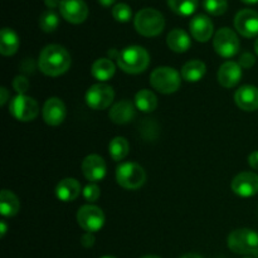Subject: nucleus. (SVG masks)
Masks as SVG:
<instances>
[{"instance_id":"obj_38","label":"nucleus","mask_w":258,"mask_h":258,"mask_svg":"<svg viewBox=\"0 0 258 258\" xmlns=\"http://www.w3.org/2000/svg\"><path fill=\"white\" fill-rule=\"evenodd\" d=\"M0 95H2V97H0V105L4 106L5 103H7L8 97H9V93H8L7 88H5V87L0 88Z\"/></svg>"},{"instance_id":"obj_15","label":"nucleus","mask_w":258,"mask_h":258,"mask_svg":"<svg viewBox=\"0 0 258 258\" xmlns=\"http://www.w3.org/2000/svg\"><path fill=\"white\" fill-rule=\"evenodd\" d=\"M43 120L50 126H58L64 121L67 111L63 101L58 97H50L43 106Z\"/></svg>"},{"instance_id":"obj_3","label":"nucleus","mask_w":258,"mask_h":258,"mask_svg":"<svg viewBox=\"0 0 258 258\" xmlns=\"http://www.w3.org/2000/svg\"><path fill=\"white\" fill-rule=\"evenodd\" d=\"M134 25L139 34L144 37H156L165 28V19L159 10L154 8H144L136 13Z\"/></svg>"},{"instance_id":"obj_13","label":"nucleus","mask_w":258,"mask_h":258,"mask_svg":"<svg viewBox=\"0 0 258 258\" xmlns=\"http://www.w3.org/2000/svg\"><path fill=\"white\" fill-rule=\"evenodd\" d=\"M234 27L243 37H256L258 35V13L252 9L239 10L234 17Z\"/></svg>"},{"instance_id":"obj_17","label":"nucleus","mask_w":258,"mask_h":258,"mask_svg":"<svg viewBox=\"0 0 258 258\" xmlns=\"http://www.w3.org/2000/svg\"><path fill=\"white\" fill-rule=\"evenodd\" d=\"M242 78V67L233 60H227L219 67L218 82L224 88H232L239 83Z\"/></svg>"},{"instance_id":"obj_21","label":"nucleus","mask_w":258,"mask_h":258,"mask_svg":"<svg viewBox=\"0 0 258 258\" xmlns=\"http://www.w3.org/2000/svg\"><path fill=\"white\" fill-rule=\"evenodd\" d=\"M166 43H168V47L176 53L186 52L191 45V40L188 33L183 29H179V28L173 29L169 33Z\"/></svg>"},{"instance_id":"obj_22","label":"nucleus","mask_w":258,"mask_h":258,"mask_svg":"<svg viewBox=\"0 0 258 258\" xmlns=\"http://www.w3.org/2000/svg\"><path fill=\"white\" fill-rule=\"evenodd\" d=\"M20 40L17 33L10 28H3L0 32V53L3 55H13L18 52Z\"/></svg>"},{"instance_id":"obj_9","label":"nucleus","mask_w":258,"mask_h":258,"mask_svg":"<svg viewBox=\"0 0 258 258\" xmlns=\"http://www.w3.org/2000/svg\"><path fill=\"white\" fill-rule=\"evenodd\" d=\"M77 222L83 231L95 233V232L102 229L103 224H105V214H103L102 209L98 207L87 204L78 209Z\"/></svg>"},{"instance_id":"obj_25","label":"nucleus","mask_w":258,"mask_h":258,"mask_svg":"<svg viewBox=\"0 0 258 258\" xmlns=\"http://www.w3.org/2000/svg\"><path fill=\"white\" fill-rule=\"evenodd\" d=\"M20 209L18 197L13 191L3 189L0 193V213L3 217H14Z\"/></svg>"},{"instance_id":"obj_19","label":"nucleus","mask_w":258,"mask_h":258,"mask_svg":"<svg viewBox=\"0 0 258 258\" xmlns=\"http://www.w3.org/2000/svg\"><path fill=\"white\" fill-rule=\"evenodd\" d=\"M108 116L112 122L117 123V125H125L135 117V107L130 101L122 100L111 107Z\"/></svg>"},{"instance_id":"obj_33","label":"nucleus","mask_w":258,"mask_h":258,"mask_svg":"<svg viewBox=\"0 0 258 258\" xmlns=\"http://www.w3.org/2000/svg\"><path fill=\"white\" fill-rule=\"evenodd\" d=\"M13 87L17 91L18 95H25V92L29 90V81L24 76H17L13 81Z\"/></svg>"},{"instance_id":"obj_7","label":"nucleus","mask_w":258,"mask_h":258,"mask_svg":"<svg viewBox=\"0 0 258 258\" xmlns=\"http://www.w3.org/2000/svg\"><path fill=\"white\" fill-rule=\"evenodd\" d=\"M9 112L18 121L28 122L37 117L39 113V107L34 98L25 95H17L10 101Z\"/></svg>"},{"instance_id":"obj_10","label":"nucleus","mask_w":258,"mask_h":258,"mask_svg":"<svg viewBox=\"0 0 258 258\" xmlns=\"http://www.w3.org/2000/svg\"><path fill=\"white\" fill-rule=\"evenodd\" d=\"M115 98V92L111 86L105 85V83H97L88 88L86 93V102L88 107L92 110H105L112 103Z\"/></svg>"},{"instance_id":"obj_11","label":"nucleus","mask_w":258,"mask_h":258,"mask_svg":"<svg viewBox=\"0 0 258 258\" xmlns=\"http://www.w3.org/2000/svg\"><path fill=\"white\" fill-rule=\"evenodd\" d=\"M231 188L234 194L242 198H249L258 193V175L252 171H242L234 176Z\"/></svg>"},{"instance_id":"obj_8","label":"nucleus","mask_w":258,"mask_h":258,"mask_svg":"<svg viewBox=\"0 0 258 258\" xmlns=\"http://www.w3.org/2000/svg\"><path fill=\"white\" fill-rule=\"evenodd\" d=\"M213 45L216 52L223 58H232L239 52V39L231 28H221L214 34Z\"/></svg>"},{"instance_id":"obj_4","label":"nucleus","mask_w":258,"mask_h":258,"mask_svg":"<svg viewBox=\"0 0 258 258\" xmlns=\"http://www.w3.org/2000/svg\"><path fill=\"white\" fill-rule=\"evenodd\" d=\"M228 247L232 252L258 258V233L253 229H236L228 236Z\"/></svg>"},{"instance_id":"obj_28","label":"nucleus","mask_w":258,"mask_h":258,"mask_svg":"<svg viewBox=\"0 0 258 258\" xmlns=\"http://www.w3.org/2000/svg\"><path fill=\"white\" fill-rule=\"evenodd\" d=\"M168 5L175 14L188 17L198 9L199 0H168Z\"/></svg>"},{"instance_id":"obj_18","label":"nucleus","mask_w":258,"mask_h":258,"mask_svg":"<svg viewBox=\"0 0 258 258\" xmlns=\"http://www.w3.org/2000/svg\"><path fill=\"white\" fill-rule=\"evenodd\" d=\"M234 101L244 111L258 110V88L251 85L242 86L234 93Z\"/></svg>"},{"instance_id":"obj_34","label":"nucleus","mask_w":258,"mask_h":258,"mask_svg":"<svg viewBox=\"0 0 258 258\" xmlns=\"http://www.w3.org/2000/svg\"><path fill=\"white\" fill-rule=\"evenodd\" d=\"M254 63H256V58H254V55L251 54V53L246 52L241 55L238 64L241 66L242 68H246V70H248V68H251L252 66H254Z\"/></svg>"},{"instance_id":"obj_16","label":"nucleus","mask_w":258,"mask_h":258,"mask_svg":"<svg viewBox=\"0 0 258 258\" xmlns=\"http://www.w3.org/2000/svg\"><path fill=\"white\" fill-rule=\"evenodd\" d=\"M191 37L198 42H208L214 32L213 22L206 14H198L189 23Z\"/></svg>"},{"instance_id":"obj_12","label":"nucleus","mask_w":258,"mask_h":258,"mask_svg":"<svg viewBox=\"0 0 258 258\" xmlns=\"http://www.w3.org/2000/svg\"><path fill=\"white\" fill-rule=\"evenodd\" d=\"M59 12L60 15L72 24H81L88 17V7L85 0H62Z\"/></svg>"},{"instance_id":"obj_36","label":"nucleus","mask_w":258,"mask_h":258,"mask_svg":"<svg viewBox=\"0 0 258 258\" xmlns=\"http://www.w3.org/2000/svg\"><path fill=\"white\" fill-rule=\"evenodd\" d=\"M248 164L252 169L258 170V151H253L248 155Z\"/></svg>"},{"instance_id":"obj_40","label":"nucleus","mask_w":258,"mask_h":258,"mask_svg":"<svg viewBox=\"0 0 258 258\" xmlns=\"http://www.w3.org/2000/svg\"><path fill=\"white\" fill-rule=\"evenodd\" d=\"M115 2L116 0H98V3H100L101 5H103V7H111Z\"/></svg>"},{"instance_id":"obj_26","label":"nucleus","mask_w":258,"mask_h":258,"mask_svg":"<svg viewBox=\"0 0 258 258\" xmlns=\"http://www.w3.org/2000/svg\"><path fill=\"white\" fill-rule=\"evenodd\" d=\"M135 105L141 112H153L158 107V98L150 90H141L136 93Z\"/></svg>"},{"instance_id":"obj_29","label":"nucleus","mask_w":258,"mask_h":258,"mask_svg":"<svg viewBox=\"0 0 258 258\" xmlns=\"http://www.w3.org/2000/svg\"><path fill=\"white\" fill-rule=\"evenodd\" d=\"M59 25V17L54 10H45L39 17V27L43 32L52 33Z\"/></svg>"},{"instance_id":"obj_5","label":"nucleus","mask_w":258,"mask_h":258,"mask_svg":"<svg viewBox=\"0 0 258 258\" xmlns=\"http://www.w3.org/2000/svg\"><path fill=\"white\" fill-rule=\"evenodd\" d=\"M150 83L158 92L170 95L180 87L181 78L178 71L173 67H158L150 75Z\"/></svg>"},{"instance_id":"obj_31","label":"nucleus","mask_w":258,"mask_h":258,"mask_svg":"<svg viewBox=\"0 0 258 258\" xmlns=\"http://www.w3.org/2000/svg\"><path fill=\"white\" fill-rule=\"evenodd\" d=\"M112 17L120 23H127L133 17V10L126 3H118V4L113 5Z\"/></svg>"},{"instance_id":"obj_35","label":"nucleus","mask_w":258,"mask_h":258,"mask_svg":"<svg viewBox=\"0 0 258 258\" xmlns=\"http://www.w3.org/2000/svg\"><path fill=\"white\" fill-rule=\"evenodd\" d=\"M81 243H82V246L86 247V248H90V247H92L93 244H95V237H93V234L90 233V232H86V233L81 237Z\"/></svg>"},{"instance_id":"obj_37","label":"nucleus","mask_w":258,"mask_h":258,"mask_svg":"<svg viewBox=\"0 0 258 258\" xmlns=\"http://www.w3.org/2000/svg\"><path fill=\"white\" fill-rule=\"evenodd\" d=\"M60 2H62V0H44V4L48 9L53 10L55 9V8H59Z\"/></svg>"},{"instance_id":"obj_20","label":"nucleus","mask_w":258,"mask_h":258,"mask_svg":"<svg viewBox=\"0 0 258 258\" xmlns=\"http://www.w3.org/2000/svg\"><path fill=\"white\" fill-rule=\"evenodd\" d=\"M81 194V184L75 178H66L57 184L55 196L62 202H73Z\"/></svg>"},{"instance_id":"obj_41","label":"nucleus","mask_w":258,"mask_h":258,"mask_svg":"<svg viewBox=\"0 0 258 258\" xmlns=\"http://www.w3.org/2000/svg\"><path fill=\"white\" fill-rule=\"evenodd\" d=\"M179 258H203V257L199 256V254H196V253H188V254H184V256H181Z\"/></svg>"},{"instance_id":"obj_1","label":"nucleus","mask_w":258,"mask_h":258,"mask_svg":"<svg viewBox=\"0 0 258 258\" xmlns=\"http://www.w3.org/2000/svg\"><path fill=\"white\" fill-rule=\"evenodd\" d=\"M71 63V54L64 47L59 44H48L43 48L38 59L39 70L50 77H57L67 72Z\"/></svg>"},{"instance_id":"obj_45","label":"nucleus","mask_w":258,"mask_h":258,"mask_svg":"<svg viewBox=\"0 0 258 258\" xmlns=\"http://www.w3.org/2000/svg\"><path fill=\"white\" fill-rule=\"evenodd\" d=\"M101 258H116V257H113V256H105V257H101Z\"/></svg>"},{"instance_id":"obj_24","label":"nucleus","mask_w":258,"mask_h":258,"mask_svg":"<svg viewBox=\"0 0 258 258\" xmlns=\"http://www.w3.org/2000/svg\"><path fill=\"white\" fill-rule=\"evenodd\" d=\"M115 71L116 67L110 58H100V59L95 60L92 68H91V73L93 77L101 82L111 80L115 75Z\"/></svg>"},{"instance_id":"obj_39","label":"nucleus","mask_w":258,"mask_h":258,"mask_svg":"<svg viewBox=\"0 0 258 258\" xmlns=\"http://www.w3.org/2000/svg\"><path fill=\"white\" fill-rule=\"evenodd\" d=\"M7 229H8V226H7V223H5V221L0 222V231H2V237H3V238H4L5 233H7Z\"/></svg>"},{"instance_id":"obj_32","label":"nucleus","mask_w":258,"mask_h":258,"mask_svg":"<svg viewBox=\"0 0 258 258\" xmlns=\"http://www.w3.org/2000/svg\"><path fill=\"white\" fill-rule=\"evenodd\" d=\"M101 196L100 188L96 183H90L83 188V198L87 202H96Z\"/></svg>"},{"instance_id":"obj_44","label":"nucleus","mask_w":258,"mask_h":258,"mask_svg":"<svg viewBox=\"0 0 258 258\" xmlns=\"http://www.w3.org/2000/svg\"><path fill=\"white\" fill-rule=\"evenodd\" d=\"M254 50H256V53H257V55H258V38H257L256 43H254Z\"/></svg>"},{"instance_id":"obj_6","label":"nucleus","mask_w":258,"mask_h":258,"mask_svg":"<svg viewBox=\"0 0 258 258\" xmlns=\"http://www.w3.org/2000/svg\"><path fill=\"white\" fill-rule=\"evenodd\" d=\"M116 180L120 186L127 190H136L146 181V173L143 166L136 163H123L117 166Z\"/></svg>"},{"instance_id":"obj_14","label":"nucleus","mask_w":258,"mask_h":258,"mask_svg":"<svg viewBox=\"0 0 258 258\" xmlns=\"http://www.w3.org/2000/svg\"><path fill=\"white\" fill-rule=\"evenodd\" d=\"M81 168H82L85 178L91 183H98V181L102 180L106 176V171H107L103 158H101L100 155H96V154L86 156L83 159Z\"/></svg>"},{"instance_id":"obj_27","label":"nucleus","mask_w":258,"mask_h":258,"mask_svg":"<svg viewBox=\"0 0 258 258\" xmlns=\"http://www.w3.org/2000/svg\"><path fill=\"white\" fill-rule=\"evenodd\" d=\"M128 150H130V145L128 141L122 136H116L110 141L108 145V151H110L111 158L115 161H121L127 156Z\"/></svg>"},{"instance_id":"obj_42","label":"nucleus","mask_w":258,"mask_h":258,"mask_svg":"<svg viewBox=\"0 0 258 258\" xmlns=\"http://www.w3.org/2000/svg\"><path fill=\"white\" fill-rule=\"evenodd\" d=\"M241 2L244 4H257L258 0H241Z\"/></svg>"},{"instance_id":"obj_2","label":"nucleus","mask_w":258,"mask_h":258,"mask_svg":"<svg viewBox=\"0 0 258 258\" xmlns=\"http://www.w3.org/2000/svg\"><path fill=\"white\" fill-rule=\"evenodd\" d=\"M150 63V57L145 48L140 45L126 47L117 55V64L123 72L130 75H138L144 72Z\"/></svg>"},{"instance_id":"obj_30","label":"nucleus","mask_w":258,"mask_h":258,"mask_svg":"<svg viewBox=\"0 0 258 258\" xmlns=\"http://www.w3.org/2000/svg\"><path fill=\"white\" fill-rule=\"evenodd\" d=\"M203 8L208 14L218 17L227 12L228 2L227 0H203Z\"/></svg>"},{"instance_id":"obj_23","label":"nucleus","mask_w":258,"mask_h":258,"mask_svg":"<svg viewBox=\"0 0 258 258\" xmlns=\"http://www.w3.org/2000/svg\"><path fill=\"white\" fill-rule=\"evenodd\" d=\"M207 72L206 63L199 59L186 62L181 68V78L186 82H199Z\"/></svg>"},{"instance_id":"obj_43","label":"nucleus","mask_w":258,"mask_h":258,"mask_svg":"<svg viewBox=\"0 0 258 258\" xmlns=\"http://www.w3.org/2000/svg\"><path fill=\"white\" fill-rule=\"evenodd\" d=\"M141 258H160L159 256H155V254H148V256H144Z\"/></svg>"},{"instance_id":"obj_46","label":"nucleus","mask_w":258,"mask_h":258,"mask_svg":"<svg viewBox=\"0 0 258 258\" xmlns=\"http://www.w3.org/2000/svg\"><path fill=\"white\" fill-rule=\"evenodd\" d=\"M247 258H251V257H247Z\"/></svg>"}]
</instances>
